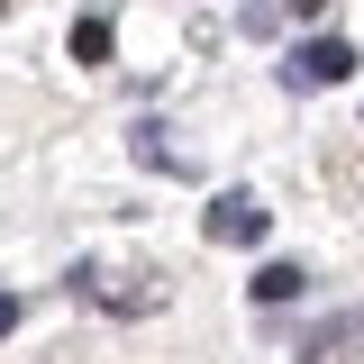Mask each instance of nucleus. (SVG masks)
<instances>
[{"instance_id":"f257e3e1","label":"nucleus","mask_w":364,"mask_h":364,"mask_svg":"<svg viewBox=\"0 0 364 364\" xmlns=\"http://www.w3.org/2000/svg\"><path fill=\"white\" fill-rule=\"evenodd\" d=\"M346 73H355V46L346 37H301L282 55V82L291 91H328V82H346Z\"/></svg>"},{"instance_id":"f03ea898","label":"nucleus","mask_w":364,"mask_h":364,"mask_svg":"<svg viewBox=\"0 0 364 364\" xmlns=\"http://www.w3.org/2000/svg\"><path fill=\"white\" fill-rule=\"evenodd\" d=\"M264 228H273V210L255 191H219V200L200 210V237H210V246H264Z\"/></svg>"},{"instance_id":"7ed1b4c3","label":"nucleus","mask_w":364,"mask_h":364,"mask_svg":"<svg viewBox=\"0 0 364 364\" xmlns=\"http://www.w3.org/2000/svg\"><path fill=\"white\" fill-rule=\"evenodd\" d=\"M364 337V310H337V318H318V328H301V364H328V355H346Z\"/></svg>"},{"instance_id":"20e7f679","label":"nucleus","mask_w":364,"mask_h":364,"mask_svg":"<svg viewBox=\"0 0 364 364\" xmlns=\"http://www.w3.org/2000/svg\"><path fill=\"white\" fill-rule=\"evenodd\" d=\"M301 291H310V273H301V264H264V273H255V301H264V310H291Z\"/></svg>"},{"instance_id":"39448f33","label":"nucleus","mask_w":364,"mask_h":364,"mask_svg":"<svg viewBox=\"0 0 364 364\" xmlns=\"http://www.w3.org/2000/svg\"><path fill=\"white\" fill-rule=\"evenodd\" d=\"M109 18H100V9H82V18H73V64H91V73H100V64H109Z\"/></svg>"},{"instance_id":"423d86ee","label":"nucleus","mask_w":364,"mask_h":364,"mask_svg":"<svg viewBox=\"0 0 364 364\" xmlns=\"http://www.w3.org/2000/svg\"><path fill=\"white\" fill-rule=\"evenodd\" d=\"M136 164H146V173H182V155L164 146V128H136Z\"/></svg>"},{"instance_id":"0eeeda50","label":"nucleus","mask_w":364,"mask_h":364,"mask_svg":"<svg viewBox=\"0 0 364 364\" xmlns=\"http://www.w3.org/2000/svg\"><path fill=\"white\" fill-rule=\"evenodd\" d=\"M9 328H18V291H0V337H9Z\"/></svg>"},{"instance_id":"6e6552de","label":"nucleus","mask_w":364,"mask_h":364,"mask_svg":"<svg viewBox=\"0 0 364 364\" xmlns=\"http://www.w3.org/2000/svg\"><path fill=\"white\" fill-rule=\"evenodd\" d=\"M0 18H9V0H0Z\"/></svg>"}]
</instances>
